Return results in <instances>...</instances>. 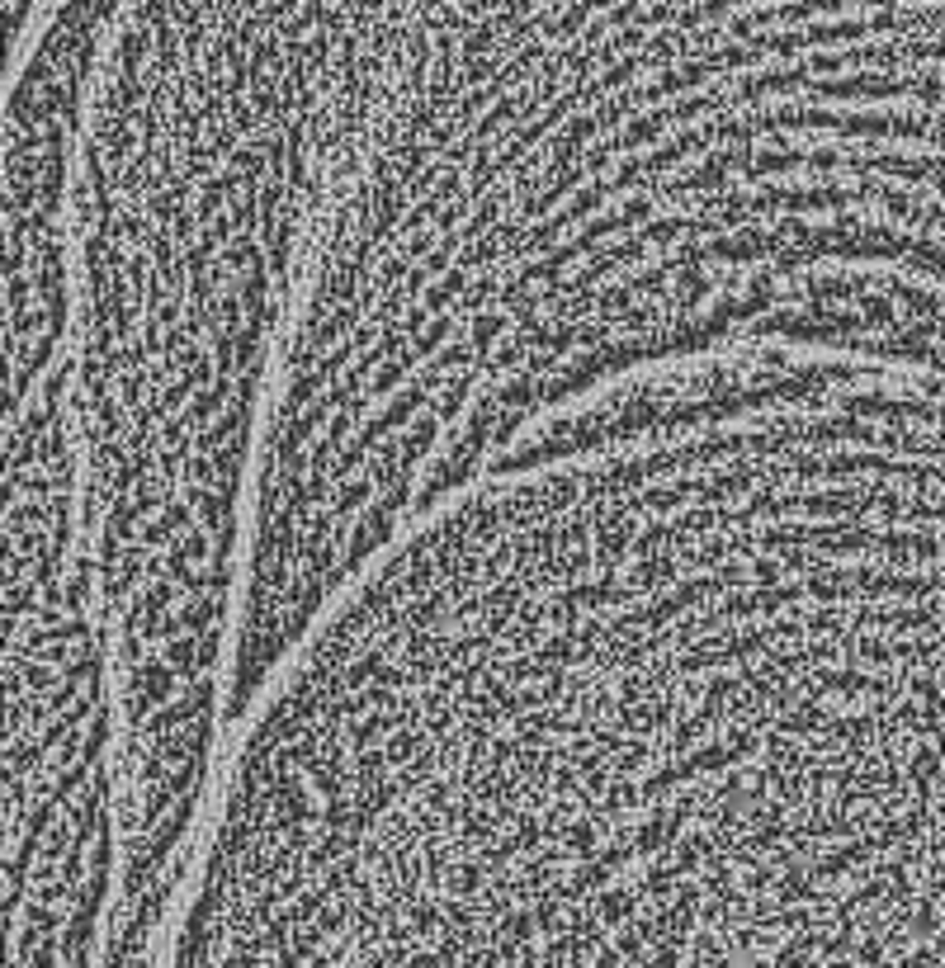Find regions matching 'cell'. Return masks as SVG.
<instances>
[{
	"mask_svg": "<svg viewBox=\"0 0 945 968\" xmlns=\"http://www.w3.org/2000/svg\"><path fill=\"white\" fill-rule=\"evenodd\" d=\"M917 0H407L374 180L407 364L483 445L752 341Z\"/></svg>",
	"mask_w": 945,
	"mask_h": 968,
	"instance_id": "obj_1",
	"label": "cell"
}]
</instances>
